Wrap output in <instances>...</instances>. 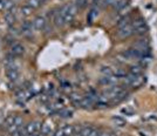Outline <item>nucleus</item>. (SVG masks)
<instances>
[{
  "label": "nucleus",
  "instance_id": "f257e3e1",
  "mask_svg": "<svg viewBox=\"0 0 157 136\" xmlns=\"http://www.w3.org/2000/svg\"><path fill=\"white\" fill-rule=\"evenodd\" d=\"M125 80V84L130 86V87H140L141 84H143V78L141 75H127Z\"/></svg>",
  "mask_w": 157,
  "mask_h": 136
},
{
  "label": "nucleus",
  "instance_id": "f03ea898",
  "mask_svg": "<svg viewBox=\"0 0 157 136\" xmlns=\"http://www.w3.org/2000/svg\"><path fill=\"white\" fill-rule=\"evenodd\" d=\"M132 34H134V27H132L131 24H128V25H125V26L118 28V31H117V37L120 39L129 38Z\"/></svg>",
  "mask_w": 157,
  "mask_h": 136
},
{
  "label": "nucleus",
  "instance_id": "7ed1b4c3",
  "mask_svg": "<svg viewBox=\"0 0 157 136\" xmlns=\"http://www.w3.org/2000/svg\"><path fill=\"white\" fill-rule=\"evenodd\" d=\"M33 26L35 29H38V31H44L45 29V27L47 26V21H46V18L45 17H36L34 21H33Z\"/></svg>",
  "mask_w": 157,
  "mask_h": 136
},
{
  "label": "nucleus",
  "instance_id": "20e7f679",
  "mask_svg": "<svg viewBox=\"0 0 157 136\" xmlns=\"http://www.w3.org/2000/svg\"><path fill=\"white\" fill-rule=\"evenodd\" d=\"M102 86H115L117 82V79L115 78L114 75H103V78L100 79L98 81Z\"/></svg>",
  "mask_w": 157,
  "mask_h": 136
},
{
  "label": "nucleus",
  "instance_id": "39448f33",
  "mask_svg": "<svg viewBox=\"0 0 157 136\" xmlns=\"http://www.w3.org/2000/svg\"><path fill=\"white\" fill-rule=\"evenodd\" d=\"M27 134H34V133H38L41 129V123L39 121H35V122H29L28 124H26L25 127Z\"/></svg>",
  "mask_w": 157,
  "mask_h": 136
},
{
  "label": "nucleus",
  "instance_id": "423d86ee",
  "mask_svg": "<svg viewBox=\"0 0 157 136\" xmlns=\"http://www.w3.org/2000/svg\"><path fill=\"white\" fill-rule=\"evenodd\" d=\"M11 53L14 56H21L25 53V47L19 42H15L14 45L11 46Z\"/></svg>",
  "mask_w": 157,
  "mask_h": 136
},
{
  "label": "nucleus",
  "instance_id": "0eeeda50",
  "mask_svg": "<svg viewBox=\"0 0 157 136\" xmlns=\"http://www.w3.org/2000/svg\"><path fill=\"white\" fill-rule=\"evenodd\" d=\"M33 28H34V26H33L32 21L26 20V21H24V22L21 24V31H22V34H24V35H31Z\"/></svg>",
  "mask_w": 157,
  "mask_h": 136
},
{
  "label": "nucleus",
  "instance_id": "6e6552de",
  "mask_svg": "<svg viewBox=\"0 0 157 136\" xmlns=\"http://www.w3.org/2000/svg\"><path fill=\"white\" fill-rule=\"evenodd\" d=\"M53 21H54V25L56 27H62L66 25V21H65V18L60 14V12L58 11L55 15H54V18H53Z\"/></svg>",
  "mask_w": 157,
  "mask_h": 136
},
{
  "label": "nucleus",
  "instance_id": "1a4fd4ad",
  "mask_svg": "<svg viewBox=\"0 0 157 136\" xmlns=\"http://www.w3.org/2000/svg\"><path fill=\"white\" fill-rule=\"evenodd\" d=\"M6 75L10 81H17L19 79L18 69H6Z\"/></svg>",
  "mask_w": 157,
  "mask_h": 136
},
{
  "label": "nucleus",
  "instance_id": "9d476101",
  "mask_svg": "<svg viewBox=\"0 0 157 136\" xmlns=\"http://www.w3.org/2000/svg\"><path fill=\"white\" fill-rule=\"evenodd\" d=\"M128 4H129L128 0H116L113 7H114L115 11H117L118 12V11H122L123 8H125V7L128 6Z\"/></svg>",
  "mask_w": 157,
  "mask_h": 136
},
{
  "label": "nucleus",
  "instance_id": "9b49d317",
  "mask_svg": "<svg viewBox=\"0 0 157 136\" xmlns=\"http://www.w3.org/2000/svg\"><path fill=\"white\" fill-rule=\"evenodd\" d=\"M134 33L137 34V35H144L145 33H148V26L147 24H143L141 26H137L134 28Z\"/></svg>",
  "mask_w": 157,
  "mask_h": 136
},
{
  "label": "nucleus",
  "instance_id": "f8f14e48",
  "mask_svg": "<svg viewBox=\"0 0 157 136\" xmlns=\"http://www.w3.org/2000/svg\"><path fill=\"white\" fill-rule=\"evenodd\" d=\"M129 71H130V74H132V75H141L143 68H142L141 65H132V66H130Z\"/></svg>",
  "mask_w": 157,
  "mask_h": 136
},
{
  "label": "nucleus",
  "instance_id": "ddd939ff",
  "mask_svg": "<svg viewBox=\"0 0 157 136\" xmlns=\"http://www.w3.org/2000/svg\"><path fill=\"white\" fill-rule=\"evenodd\" d=\"M131 22H132V21H131L130 15H127V17H122L121 19L118 20L117 27H118V28H121V27L125 26V25H128V24H131Z\"/></svg>",
  "mask_w": 157,
  "mask_h": 136
},
{
  "label": "nucleus",
  "instance_id": "4468645a",
  "mask_svg": "<svg viewBox=\"0 0 157 136\" xmlns=\"http://www.w3.org/2000/svg\"><path fill=\"white\" fill-rule=\"evenodd\" d=\"M4 18H5V21L8 25H12V24L15 22V14L11 13V12H6L4 14Z\"/></svg>",
  "mask_w": 157,
  "mask_h": 136
},
{
  "label": "nucleus",
  "instance_id": "2eb2a0df",
  "mask_svg": "<svg viewBox=\"0 0 157 136\" xmlns=\"http://www.w3.org/2000/svg\"><path fill=\"white\" fill-rule=\"evenodd\" d=\"M89 4V0H75L74 1V5L78 7V10H83L85 7L88 6Z\"/></svg>",
  "mask_w": 157,
  "mask_h": 136
},
{
  "label": "nucleus",
  "instance_id": "dca6fc26",
  "mask_svg": "<svg viewBox=\"0 0 157 136\" xmlns=\"http://www.w3.org/2000/svg\"><path fill=\"white\" fill-rule=\"evenodd\" d=\"M113 75L118 80V79H125L128 74L125 73V71L121 69V68H118V69H116L115 72H113Z\"/></svg>",
  "mask_w": 157,
  "mask_h": 136
},
{
  "label": "nucleus",
  "instance_id": "f3484780",
  "mask_svg": "<svg viewBox=\"0 0 157 136\" xmlns=\"http://www.w3.org/2000/svg\"><path fill=\"white\" fill-rule=\"evenodd\" d=\"M69 100L72 101V103L76 104L78 107H80V103H81V100H82V97L78 95V94H71L69 95Z\"/></svg>",
  "mask_w": 157,
  "mask_h": 136
},
{
  "label": "nucleus",
  "instance_id": "a211bd4d",
  "mask_svg": "<svg viewBox=\"0 0 157 136\" xmlns=\"http://www.w3.org/2000/svg\"><path fill=\"white\" fill-rule=\"evenodd\" d=\"M14 119H15V115H8V116L5 119V121H4V127L8 129L12 124L14 123Z\"/></svg>",
  "mask_w": 157,
  "mask_h": 136
},
{
  "label": "nucleus",
  "instance_id": "6ab92c4d",
  "mask_svg": "<svg viewBox=\"0 0 157 136\" xmlns=\"http://www.w3.org/2000/svg\"><path fill=\"white\" fill-rule=\"evenodd\" d=\"M32 8L27 5H24V6L20 8V13L22 14V17H29L32 14Z\"/></svg>",
  "mask_w": 157,
  "mask_h": 136
},
{
  "label": "nucleus",
  "instance_id": "aec40b11",
  "mask_svg": "<svg viewBox=\"0 0 157 136\" xmlns=\"http://www.w3.org/2000/svg\"><path fill=\"white\" fill-rule=\"evenodd\" d=\"M98 15V10L94 7V8H92V10H90V12L88 13V18H87V20H88L89 22H93V20L95 19Z\"/></svg>",
  "mask_w": 157,
  "mask_h": 136
},
{
  "label": "nucleus",
  "instance_id": "412c9836",
  "mask_svg": "<svg viewBox=\"0 0 157 136\" xmlns=\"http://www.w3.org/2000/svg\"><path fill=\"white\" fill-rule=\"evenodd\" d=\"M14 6H15V4H14L13 0H4V10L5 11L10 12Z\"/></svg>",
  "mask_w": 157,
  "mask_h": 136
},
{
  "label": "nucleus",
  "instance_id": "4be33fe9",
  "mask_svg": "<svg viewBox=\"0 0 157 136\" xmlns=\"http://www.w3.org/2000/svg\"><path fill=\"white\" fill-rule=\"evenodd\" d=\"M27 6H29L32 10H34V8H38V7H40V5H41V1L40 0H27Z\"/></svg>",
  "mask_w": 157,
  "mask_h": 136
},
{
  "label": "nucleus",
  "instance_id": "5701e85b",
  "mask_svg": "<svg viewBox=\"0 0 157 136\" xmlns=\"http://www.w3.org/2000/svg\"><path fill=\"white\" fill-rule=\"evenodd\" d=\"M52 133V128H51V126L49 124H47V123H45V124H42L41 126V134L44 136L48 135V134H51Z\"/></svg>",
  "mask_w": 157,
  "mask_h": 136
},
{
  "label": "nucleus",
  "instance_id": "b1692460",
  "mask_svg": "<svg viewBox=\"0 0 157 136\" xmlns=\"http://www.w3.org/2000/svg\"><path fill=\"white\" fill-rule=\"evenodd\" d=\"M59 115L61 117H71L73 115V111L68 109H61L59 111Z\"/></svg>",
  "mask_w": 157,
  "mask_h": 136
},
{
  "label": "nucleus",
  "instance_id": "393cba45",
  "mask_svg": "<svg viewBox=\"0 0 157 136\" xmlns=\"http://www.w3.org/2000/svg\"><path fill=\"white\" fill-rule=\"evenodd\" d=\"M100 72L103 74V75H113V71H111L110 67H102Z\"/></svg>",
  "mask_w": 157,
  "mask_h": 136
},
{
  "label": "nucleus",
  "instance_id": "a878e982",
  "mask_svg": "<svg viewBox=\"0 0 157 136\" xmlns=\"http://www.w3.org/2000/svg\"><path fill=\"white\" fill-rule=\"evenodd\" d=\"M22 123H24V119H22V117H21V116H15L13 124H15V126H17L18 128H21Z\"/></svg>",
  "mask_w": 157,
  "mask_h": 136
},
{
  "label": "nucleus",
  "instance_id": "bb28decb",
  "mask_svg": "<svg viewBox=\"0 0 157 136\" xmlns=\"http://www.w3.org/2000/svg\"><path fill=\"white\" fill-rule=\"evenodd\" d=\"M113 120H114V122L116 123L117 126H120V127H122V126H124L125 124V121L123 120V119H121V117H114Z\"/></svg>",
  "mask_w": 157,
  "mask_h": 136
},
{
  "label": "nucleus",
  "instance_id": "cd10ccee",
  "mask_svg": "<svg viewBox=\"0 0 157 136\" xmlns=\"http://www.w3.org/2000/svg\"><path fill=\"white\" fill-rule=\"evenodd\" d=\"M100 135V133H98V129H95V128H93L92 131H90V134H89V136H98Z\"/></svg>",
  "mask_w": 157,
  "mask_h": 136
},
{
  "label": "nucleus",
  "instance_id": "c85d7f7f",
  "mask_svg": "<svg viewBox=\"0 0 157 136\" xmlns=\"http://www.w3.org/2000/svg\"><path fill=\"white\" fill-rule=\"evenodd\" d=\"M54 136H66V135H65V131H63V129L61 128V129H59L58 131H56V134H55Z\"/></svg>",
  "mask_w": 157,
  "mask_h": 136
},
{
  "label": "nucleus",
  "instance_id": "c756f323",
  "mask_svg": "<svg viewBox=\"0 0 157 136\" xmlns=\"http://www.w3.org/2000/svg\"><path fill=\"white\" fill-rule=\"evenodd\" d=\"M0 11H4V0L0 2Z\"/></svg>",
  "mask_w": 157,
  "mask_h": 136
},
{
  "label": "nucleus",
  "instance_id": "7c9ffc66",
  "mask_svg": "<svg viewBox=\"0 0 157 136\" xmlns=\"http://www.w3.org/2000/svg\"><path fill=\"white\" fill-rule=\"evenodd\" d=\"M40 1H41V4H45V2H47L48 0H40Z\"/></svg>",
  "mask_w": 157,
  "mask_h": 136
},
{
  "label": "nucleus",
  "instance_id": "2f4dec72",
  "mask_svg": "<svg viewBox=\"0 0 157 136\" xmlns=\"http://www.w3.org/2000/svg\"><path fill=\"white\" fill-rule=\"evenodd\" d=\"M93 1H94V4H96V2H100L101 0H93Z\"/></svg>",
  "mask_w": 157,
  "mask_h": 136
},
{
  "label": "nucleus",
  "instance_id": "473e14b6",
  "mask_svg": "<svg viewBox=\"0 0 157 136\" xmlns=\"http://www.w3.org/2000/svg\"><path fill=\"white\" fill-rule=\"evenodd\" d=\"M36 136H44V135H42V134H41V135H39V134H38V135H36Z\"/></svg>",
  "mask_w": 157,
  "mask_h": 136
},
{
  "label": "nucleus",
  "instance_id": "72a5a7b5",
  "mask_svg": "<svg viewBox=\"0 0 157 136\" xmlns=\"http://www.w3.org/2000/svg\"><path fill=\"white\" fill-rule=\"evenodd\" d=\"M1 1H2V0H0V2H1Z\"/></svg>",
  "mask_w": 157,
  "mask_h": 136
}]
</instances>
